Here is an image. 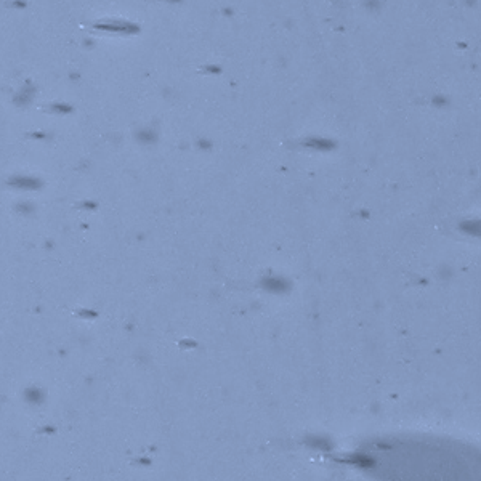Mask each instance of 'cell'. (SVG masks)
Here are the masks:
<instances>
[{
	"label": "cell",
	"mask_w": 481,
	"mask_h": 481,
	"mask_svg": "<svg viewBox=\"0 0 481 481\" xmlns=\"http://www.w3.org/2000/svg\"><path fill=\"white\" fill-rule=\"evenodd\" d=\"M460 228L464 233L470 234V236H476L481 237V218H473V220H467L460 225Z\"/></svg>",
	"instance_id": "1"
},
{
	"label": "cell",
	"mask_w": 481,
	"mask_h": 481,
	"mask_svg": "<svg viewBox=\"0 0 481 481\" xmlns=\"http://www.w3.org/2000/svg\"><path fill=\"white\" fill-rule=\"evenodd\" d=\"M10 183H11V184H16V186H21V188H37V184H39L37 180H34V178H24V177L13 178Z\"/></svg>",
	"instance_id": "2"
},
{
	"label": "cell",
	"mask_w": 481,
	"mask_h": 481,
	"mask_svg": "<svg viewBox=\"0 0 481 481\" xmlns=\"http://www.w3.org/2000/svg\"><path fill=\"white\" fill-rule=\"evenodd\" d=\"M265 284H266V287H268V289L276 290V289L281 287V284H283V281H281V279H274V278H268V279L265 281Z\"/></svg>",
	"instance_id": "3"
}]
</instances>
